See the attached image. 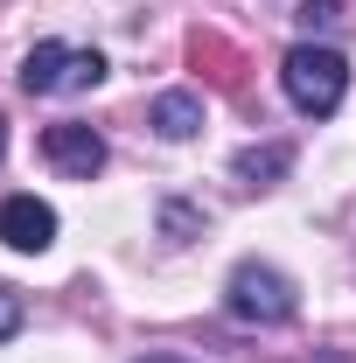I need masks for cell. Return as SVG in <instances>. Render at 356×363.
I'll use <instances>...</instances> for the list:
<instances>
[{
  "label": "cell",
  "mask_w": 356,
  "mask_h": 363,
  "mask_svg": "<svg viewBox=\"0 0 356 363\" xmlns=\"http://www.w3.org/2000/svg\"><path fill=\"white\" fill-rule=\"evenodd\" d=\"M43 154H49V168L70 175V182H91L105 168V140H98V126H84V119H56L43 133Z\"/></svg>",
  "instance_id": "cell-5"
},
{
  "label": "cell",
  "mask_w": 356,
  "mask_h": 363,
  "mask_svg": "<svg viewBox=\"0 0 356 363\" xmlns=\"http://www.w3.org/2000/svg\"><path fill=\"white\" fill-rule=\"evenodd\" d=\"M279 84L294 98V112L328 119V112L343 105V91H350V63H343L335 49H321V43H294L287 63H279Z\"/></svg>",
  "instance_id": "cell-1"
},
{
  "label": "cell",
  "mask_w": 356,
  "mask_h": 363,
  "mask_svg": "<svg viewBox=\"0 0 356 363\" xmlns=\"http://www.w3.org/2000/svg\"><path fill=\"white\" fill-rule=\"evenodd\" d=\"M147 126L161 140H189L203 126V98H196V91H161V98L147 105Z\"/></svg>",
  "instance_id": "cell-7"
},
{
  "label": "cell",
  "mask_w": 356,
  "mask_h": 363,
  "mask_svg": "<svg viewBox=\"0 0 356 363\" xmlns=\"http://www.w3.org/2000/svg\"><path fill=\"white\" fill-rule=\"evenodd\" d=\"M0 245L14 252H49L56 245V210L35 196H0Z\"/></svg>",
  "instance_id": "cell-6"
},
{
  "label": "cell",
  "mask_w": 356,
  "mask_h": 363,
  "mask_svg": "<svg viewBox=\"0 0 356 363\" xmlns=\"http://www.w3.org/2000/svg\"><path fill=\"white\" fill-rule=\"evenodd\" d=\"M335 7H343V0H308V7H301V21H308V28H328V21H335Z\"/></svg>",
  "instance_id": "cell-11"
},
{
  "label": "cell",
  "mask_w": 356,
  "mask_h": 363,
  "mask_svg": "<svg viewBox=\"0 0 356 363\" xmlns=\"http://www.w3.org/2000/svg\"><path fill=\"white\" fill-rule=\"evenodd\" d=\"M14 328H21V294H14V286H0V342H7Z\"/></svg>",
  "instance_id": "cell-10"
},
{
  "label": "cell",
  "mask_w": 356,
  "mask_h": 363,
  "mask_svg": "<svg viewBox=\"0 0 356 363\" xmlns=\"http://www.w3.org/2000/svg\"><path fill=\"white\" fill-rule=\"evenodd\" d=\"M223 308H230V321H245V328H279V321H294V279L279 266H266V259H245V266L223 279Z\"/></svg>",
  "instance_id": "cell-2"
},
{
  "label": "cell",
  "mask_w": 356,
  "mask_h": 363,
  "mask_svg": "<svg viewBox=\"0 0 356 363\" xmlns=\"http://www.w3.org/2000/svg\"><path fill=\"white\" fill-rule=\"evenodd\" d=\"M161 230H168L175 245H189V230H203V217H196V210H182V203H168V210H161Z\"/></svg>",
  "instance_id": "cell-9"
},
{
  "label": "cell",
  "mask_w": 356,
  "mask_h": 363,
  "mask_svg": "<svg viewBox=\"0 0 356 363\" xmlns=\"http://www.w3.org/2000/svg\"><path fill=\"white\" fill-rule=\"evenodd\" d=\"M147 363H175V357H147Z\"/></svg>",
  "instance_id": "cell-12"
},
{
  "label": "cell",
  "mask_w": 356,
  "mask_h": 363,
  "mask_svg": "<svg viewBox=\"0 0 356 363\" xmlns=\"http://www.w3.org/2000/svg\"><path fill=\"white\" fill-rule=\"evenodd\" d=\"M21 91L28 98H70V91H91L98 77H105V56L84 43H35L28 56H21Z\"/></svg>",
  "instance_id": "cell-3"
},
{
  "label": "cell",
  "mask_w": 356,
  "mask_h": 363,
  "mask_svg": "<svg viewBox=\"0 0 356 363\" xmlns=\"http://www.w3.org/2000/svg\"><path fill=\"white\" fill-rule=\"evenodd\" d=\"M0 147H7V126H0Z\"/></svg>",
  "instance_id": "cell-13"
},
{
  "label": "cell",
  "mask_w": 356,
  "mask_h": 363,
  "mask_svg": "<svg viewBox=\"0 0 356 363\" xmlns=\"http://www.w3.org/2000/svg\"><path fill=\"white\" fill-rule=\"evenodd\" d=\"M189 70L203 77L210 91H223V98H238L245 91V49L230 43V35H217V28H189Z\"/></svg>",
  "instance_id": "cell-4"
},
{
  "label": "cell",
  "mask_w": 356,
  "mask_h": 363,
  "mask_svg": "<svg viewBox=\"0 0 356 363\" xmlns=\"http://www.w3.org/2000/svg\"><path fill=\"white\" fill-rule=\"evenodd\" d=\"M230 168H238V182H245V189H272V182H279L287 168H294V147H287V140H266V147H245V154H238Z\"/></svg>",
  "instance_id": "cell-8"
}]
</instances>
